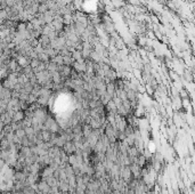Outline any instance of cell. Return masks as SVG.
Instances as JSON below:
<instances>
[{
    "mask_svg": "<svg viewBox=\"0 0 195 194\" xmlns=\"http://www.w3.org/2000/svg\"><path fill=\"white\" fill-rule=\"evenodd\" d=\"M71 72H72L71 66H68V65H60V66H58V73H60V77H62L63 79L70 78Z\"/></svg>",
    "mask_w": 195,
    "mask_h": 194,
    "instance_id": "2",
    "label": "cell"
},
{
    "mask_svg": "<svg viewBox=\"0 0 195 194\" xmlns=\"http://www.w3.org/2000/svg\"><path fill=\"white\" fill-rule=\"evenodd\" d=\"M45 180H46V183L50 186V187H58L60 180H58L57 178H55L54 176L47 177V178H45Z\"/></svg>",
    "mask_w": 195,
    "mask_h": 194,
    "instance_id": "5",
    "label": "cell"
},
{
    "mask_svg": "<svg viewBox=\"0 0 195 194\" xmlns=\"http://www.w3.org/2000/svg\"><path fill=\"white\" fill-rule=\"evenodd\" d=\"M50 62L55 63L56 65L60 66V65H63V56H60V54H57V55H56L55 57L50 58Z\"/></svg>",
    "mask_w": 195,
    "mask_h": 194,
    "instance_id": "8",
    "label": "cell"
},
{
    "mask_svg": "<svg viewBox=\"0 0 195 194\" xmlns=\"http://www.w3.org/2000/svg\"><path fill=\"white\" fill-rule=\"evenodd\" d=\"M115 91H117V88H115L113 82H110L106 85V94L107 95H110L111 97L115 96Z\"/></svg>",
    "mask_w": 195,
    "mask_h": 194,
    "instance_id": "6",
    "label": "cell"
},
{
    "mask_svg": "<svg viewBox=\"0 0 195 194\" xmlns=\"http://www.w3.org/2000/svg\"><path fill=\"white\" fill-rule=\"evenodd\" d=\"M50 47L56 52H60L63 47H65V38L63 37H56L55 39L50 40Z\"/></svg>",
    "mask_w": 195,
    "mask_h": 194,
    "instance_id": "1",
    "label": "cell"
},
{
    "mask_svg": "<svg viewBox=\"0 0 195 194\" xmlns=\"http://www.w3.org/2000/svg\"><path fill=\"white\" fill-rule=\"evenodd\" d=\"M71 57L73 58V61H80L82 60V55H81V50H76V49H73V52L71 53Z\"/></svg>",
    "mask_w": 195,
    "mask_h": 194,
    "instance_id": "7",
    "label": "cell"
},
{
    "mask_svg": "<svg viewBox=\"0 0 195 194\" xmlns=\"http://www.w3.org/2000/svg\"><path fill=\"white\" fill-rule=\"evenodd\" d=\"M34 194H37V193H34Z\"/></svg>",
    "mask_w": 195,
    "mask_h": 194,
    "instance_id": "12",
    "label": "cell"
},
{
    "mask_svg": "<svg viewBox=\"0 0 195 194\" xmlns=\"http://www.w3.org/2000/svg\"><path fill=\"white\" fill-rule=\"evenodd\" d=\"M62 150L64 151L66 154H72V153H74V152L76 151V144H74L72 141H68L64 145H63Z\"/></svg>",
    "mask_w": 195,
    "mask_h": 194,
    "instance_id": "3",
    "label": "cell"
},
{
    "mask_svg": "<svg viewBox=\"0 0 195 194\" xmlns=\"http://www.w3.org/2000/svg\"><path fill=\"white\" fill-rule=\"evenodd\" d=\"M38 60H39L40 62L47 63V62H49V61H50V57L45 53V52H42V53L38 54Z\"/></svg>",
    "mask_w": 195,
    "mask_h": 194,
    "instance_id": "9",
    "label": "cell"
},
{
    "mask_svg": "<svg viewBox=\"0 0 195 194\" xmlns=\"http://www.w3.org/2000/svg\"><path fill=\"white\" fill-rule=\"evenodd\" d=\"M39 64H40V61L38 60V58H33V60H30V68L32 69V70H35L38 66H39Z\"/></svg>",
    "mask_w": 195,
    "mask_h": 194,
    "instance_id": "11",
    "label": "cell"
},
{
    "mask_svg": "<svg viewBox=\"0 0 195 194\" xmlns=\"http://www.w3.org/2000/svg\"><path fill=\"white\" fill-rule=\"evenodd\" d=\"M25 116V112L19 110V111H16L14 115L12 116V122H21Z\"/></svg>",
    "mask_w": 195,
    "mask_h": 194,
    "instance_id": "4",
    "label": "cell"
},
{
    "mask_svg": "<svg viewBox=\"0 0 195 194\" xmlns=\"http://www.w3.org/2000/svg\"><path fill=\"white\" fill-rule=\"evenodd\" d=\"M48 10H49V8H48L47 4H39V7H38V13L39 14H45Z\"/></svg>",
    "mask_w": 195,
    "mask_h": 194,
    "instance_id": "10",
    "label": "cell"
}]
</instances>
